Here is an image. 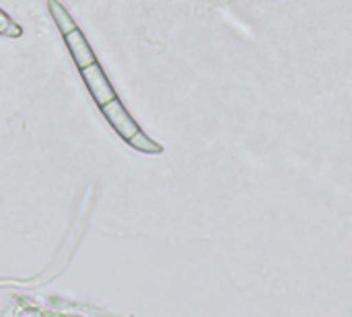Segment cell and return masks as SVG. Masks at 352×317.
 Listing matches in <instances>:
<instances>
[{"label": "cell", "instance_id": "obj_1", "mask_svg": "<svg viewBox=\"0 0 352 317\" xmlns=\"http://www.w3.org/2000/svg\"><path fill=\"white\" fill-rule=\"evenodd\" d=\"M99 109L105 116L107 124L118 132V136H122L132 149H136L138 153H146V155L163 153V146L157 140H153L151 136L144 134V130L138 126V122L130 116V111L124 107V103L118 97H113L111 101H107Z\"/></svg>", "mask_w": 352, "mask_h": 317}, {"label": "cell", "instance_id": "obj_2", "mask_svg": "<svg viewBox=\"0 0 352 317\" xmlns=\"http://www.w3.org/2000/svg\"><path fill=\"white\" fill-rule=\"evenodd\" d=\"M78 70H80L82 83L87 85L91 97L95 99V103L99 107L105 105L107 101H111L113 97H118L111 83H109V78H107V74H105V70L99 66V62H93V64L85 66V68H78Z\"/></svg>", "mask_w": 352, "mask_h": 317}, {"label": "cell", "instance_id": "obj_3", "mask_svg": "<svg viewBox=\"0 0 352 317\" xmlns=\"http://www.w3.org/2000/svg\"><path fill=\"white\" fill-rule=\"evenodd\" d=\"M64 43H66V47H68V52H70V56H72V60H74V64H76L78 68H85V66L97 62L93 47L89 45L85 33H82L78 27L64 35Z\"/></svg>", "mask_w": 352, "mask_h": 317}, {"label": "cell", "instance_id": "obj_4", "mask_svg": "<svg viewBox=\"0 0 352 317\" xmlns=\"http://www.w3.org/2000/svg\"><path fill=\"white\" fill-rule=\"evenodd\" d=\"M47 10L56 23V27L60 29L62 35L70 33L72 29H76V21L72 19V14L66 10V6L60 2V0H47Z\"/></svg>", "mask_w": 352, "mask_h": 317}, {"label": "cell", "instance_id": "obj_5", "mask_svg": "<svg viewBox=\"0 0 352 317\" xmlns=\"http://www.w3.org/2000/svg\"><path fill=\"white\" fill-rule=\"evenodd\" d=\"M0 35L10 37V39H16V37L23 35V27L16 21H12L2 8H0Z\"/></svg>", "mask_w": 352, "mask_h": 317}]
</instances>
